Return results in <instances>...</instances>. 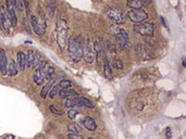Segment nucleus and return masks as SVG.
Instances as JSON below:
<instances>
[{
	"label": "nucleus",
	"instance_id": "1",
	"mask_svg": "<svg viewBox=\"0 0 186 139\" xmlns=\"http://www.w3.org/2000/svg\"><path fill=\"white\" fill-rule=\"evenodd\" d=\"M67 49L73 62H80L83 57L84 44L81 36H72L67 41Z\"/></svg>",
	"mask_w": 186,
	"mask_h": 139
},
{
	"label": "nucleus",
	"instance_id": "2",
	"mask_svg": "<svg viewBox=\"0 0 186 139\" xmlns=\"http://www.w3.org/2000/svg\"><path fill=\"white\" fill-rule=\"evenodd\" d=\"M67 33H69V30H67V22L60 19L58 21L57 26H56V36H57L58 45L62 50L64 49V47L67 46V38H69Z\"/></svg>",
	"mask_w": 186,
	"mask_h": 139
},
{
	"label": "nucleus",
	"instance_id": "3",
	"mask_svg": "<svg viewBox=\"0 0 186 139\" xmlns=\"http://www.w3.org/2000/svg\"><path fill=\"white\" fill-rule=\"evenodd\" d=\"M134 32L143 36H152L154 35V24L148 22H142L135 24L133 27Z\"/></svg>",
	"mask_w": 186,
	"mask_h": 139
},
{
	"label": "nucleus",
	"instance_id": "4",
	"mask_svg": "<svg viewBox=\"0 0 186 139\" xmlns=\"http://www.w3.org/2000/svg\"><path fill=\"white\" fill-rule=\"evenodd\" d=\"M83 56L85 58L86 62L88 63H93L96 58V53H95V49H94V45L92 41L89 40V38H86L85 44H84V50H83Z\"/></svg>",
	"mask_w": 186,
	"mask_h": 139
},
{
	"label": "nucleus",
	"instance_id": "5",
	"mask_svg": "<svg viewBox=\"0 0 186 139\" xmlns=\"http://www.w3.org/2000/svg\"><path fill=\"white\" fill-rule=\"evenodd\" d=\"M107 15L115 24H123V23H125V19H126L125 14L121 10L117 9V8H110L108 12H107Z\"/></svg>",
	"mask_w": 186,
	"mask_h": 139
},
{
	"label": "nucleus",
	"instance_id": "6",
	"mask_svg": "<svg viewBox=\"0 0 186 139\" xmlns=\"http://www.w3.org/2000/svg\"><path fill=\"white\" fill-rule=\"evenodd\" d=\"M115 38L119 42V45L123 49H129L131 48V41H129V37L127 33L124 31L123 28H117L115 32Z\"/></svg>",
	"mask_w": 186,
	"mask_h": 139
},
{
	"label": "nucleus",
	"instance_id": "7",
	"mask_svg": "<svg viewBox=\"0 0 186 139\" xmlns=\"http://www.w3.org/2000/svg\"><path fill=\"white\" fill-rule=\"evenodd\" d=\"M127 17L134 23H142L148 19V14L142 9H134L127 12Z\"/></svg>",
	"mask_w": 186,
	"mask_h": 139
},
{
	"label": "nucleus",
	"instance_id": "8",
	"mask_svg": "<svg viewBox=\"0 0 186 139\" xmlns=\"http://www.w3.org/2000/svg\"><path fill=\"white\" fill-rule=\"evenodd\" d=\"M47 64V61H40L39 63V65L35 68V72H34V82L36 83L37 85H42V83L45 81V77H44V71H42V68L44 66Z\"/></svg>",
	"mask_w": 186,
	"mask_h": 139
},
{
	"label": "nucleus",
	"instance_id": "9",
	"mask_svg": "<svg viewBox=\"0 0 186 139\" xmlns=\"http://www.w3.org/2000/svg\"><path fill=\"white\" fill-rule=\"evenodd\" d=\"M135 50L137 52V56H138L142 60H148V59H151V57H152L149 50H148L145 46L140 45V44H137V45L135 46Z\"/></svg>",
	"mask_w": 186,
	"mask_h": 139
},
{
	"label": "nucleus",
	"instance_id": "10",
	"mask_svg": "<svg viewBox=\"0 0 186 139\" xmlns=\"http://www.w3.org/2000/svg\"><path fill=\"white\" fill-rule=\"evenodd\" d=\"M151 3V0H129L127 7L131 9H142L144 7H147Z\"/></svg>",
	"mask_w": 186,
	"mask_h": 139
},
{
	"label": "nucleus",
	"instance_id": "11",
	"mask_svg": "<svg viewBox=\"0 0 186 139\" xmlns=\"http://www.w3.org/2000/svg\"><path fill=\"white\" fill-rule=\"evenodd\" d=\"M7 68H8V59L5 56V51L2 48H0V72L1 74L5 75Z\"/></svg>",
	"mask_w": 186,
	"mask_h": 139
},
{
	"label": "nucleus",
	"instance_id": "12",
	"mask_svg": "<svg viewBox=\"0 0 186 139\" xmlns=\"http://www.w3.org/2000/svg\"><path fill=\"white\" fill-rule=\"evenodd\" d=\"M31 26L32 30L34 31V33L36 34L37 36H42L45 34V32L41 30L39 24H38V20H37V17L35 15L31 16Z\"/></svg>",
	"mask_w": 186,
	"mask_h": 139
},
{
	"label": "nucleus",
	"instance_id": "13",
	"mask_svg": "<svg viewBox=\"0 0 186 139\" xmlns=\"http://www.w3.org/2000/svg\"><path fill=\"white\" fill-rule=\"evenodd\" d=\"M83 125L85 126V128L90 130V132H94V130H96V128H97V125H96L95 120L93 118H90V116H86L85 119L83 120Z\"/></svg>",
	"mask_w": 186,
	"mask_h": 139
},
{
	"label": "nucleus",
	"instance_id": "14",
	"mask_svg": "<svg viewBox=\"0 0 186 139\" xmlns=\"http://www.w3.org/2000/svg\"><path fill=\"white\" fill-rule=\"evenodd\" d=\"M53 85H55V79H53V78H50L49 82L47 83L46 85L42 87V89H41L40 96L42 97V98H46L47 96H48V93H49V91H50V89L52 88Z\"/></svg>",
	"mask_w": 186,
	"mask_h": 139
},
{
	"label": "nucleus",
	"instance_id": "15",
	"mask_svg": "<svg viewBox=\"0 0 186 139\" xmlns=\"http://www.w3.org/2000/svg\"><path fill=\"white\" fill-rule=\"evenodd\" d=\"M80 103V97L76 96V97H67L65 100H64V107L67 108H73L75 105H78Z\"/></svg>",
	"mask_w": 186,
	"mask_h": 139
},
{
	"label": "nucleus",
	"instance_id": "16",
	"mask_svg": "<svg viewBox=\"0 0 186 139\" xmlns=\"http://www.w3.org/2000/svg\"><path fill=\"white\" fill-rule=\"evenodd\" d=\"M58 95L61 97V98H67V97H76L78 96L76 91H74L72 89H60Z\"/></svg>",
	"mask_w": 186,
	"mask_h": 139
},
{
	"label": "nucleus",
	"instance_id": "17",
	"mask_svg": "<svg viewBox=\"0 0 186 139\" xmlns=\"http://www.w3.org/2000/svg\"><path fill=\"white\" fill-rule=\"evenodd\" d=\"M42 71H44V77H45V79L49 81L50 78H52V75L55 74V67L46 64L44 66V68H42Z\"/></svg>",
	"mask_w": 186,
	"mask_h": 139
},
{
	"label": "nucleus",
	"instance_id": "18",
	"mask_svg": "<svg viewBox=\"0 0 186 139\" xmlns=\"http://www.w3.org/2000/svg\"><path fill=\"white\" fill-rule=\"evenodd\" d=\"M18 64H19V68L21 71H24L26 67V60H25V54L23 52L19 51L18 52Z\"/></svg>",
	"mask_w": 186,
	"mask_h": 139
},
{
	"label": "nucleus",
	"instance_id": "19",
	"mask_svg": "<svg viewBox=\"0 0 186 139\" xmlns=\"http://www.w3.org/2000/svg\"><path fill=\"white\" fill-rule=\"evenodd\" d=\"M7 12H8L9 17H10L11 26L16 27V24H18V17H16V12H14V8H7Z\"/></svg>",
	"mask_w": 186,
	"mask_h": 139
},
{
	"label": "nucleus",
	"instance_id": "20",
	"mask_svg": "<svg viewBox=\"0 0 186 139\" xmlns=\"http://www.w3.org/2000/svg\"><path fill=\"white\" fill-rule=\"evenodd\" d=\"M103 73H104V76L108 79H112L113 75H112V71H111V66L108 63V60L104 58V63H103Z\"/></svg>",
	"mask_w": 186,
	"mask_h": 139
},
{
	"label": "nucleus",
	"instance_id": "21",
	"mask_svg": "<svg viewBox=\"0 0 186 139\" xmlns=\"http://www.w3.org/2000/svg\"><path fill=\"white\" fill-rule=\"evenodd\" d=\"M18 65H16V61H12L8 64V68H7V73H9V75L10 76H14V75H16L18 74Z\"/></svg>",
	"mask_w": 186,
	"mask_h": 139
},
{
	"label": "nucleus",
	"instance_id": "22",
	"mask_svg": "<svg viewBox=\"0 0 186 139\" xmlns=\"http://www.w3.org/2000/svg\"><path fill=\"white\" fill-rule=\"evenodd\" d=\"M35 52L34 50H28L27 51V56H25L26 65L28 67L33 66V62H34V58H35Z\"/></svg>",
	"mask_w": 186,
	"mask_h": 139
},
{
	"label": "nucleus",
	"instance_id": "23",
	"mask_svg": "<svg viewBox=\"0 0 186 139\" xmlns=\"http://www.w3.org/2000/svg\"><path fill=\"white\" fill-rule=\"evenodd\" d=\"M67 130H70L73 134H81L82 133V128L81 126L78 125L76 123H71L67 125Z\"/></svg>",
	"mask_w": 186,
	"mask_h": 139
},
{
	"label": "nucleus",
	"instance_id": "24",
	"mask_svg": "<svg viewBox=\"0 0 186 139\" xmlns=\"http://www.w3.org/2000/svg\"><path fill=\"white\" fill-rule=\"evenodd\" d=\"M55 12H56V5H55V2L51 1L49 5H47V14H48V17L51 20L53 19V16H55Z\"/></svg>",
	"mask_w": 186,
	"mask_h": 139
},
{
	"label": "nucleus",
	"instance_id": "25",
	"mask_svg": "<svg viewBox=\"0 0 186 139\" xmlns=\"http://www.w3.org/2000/svg\"><path fill=\"white\" fill-rule=\"evenodd\" d=\"M94 49H95V53H97V57H98V59L100 57H102V56H103V49H102L101 44H100L98 40L95 41V44H94Z\"/></svg>",
	"mask_w": 186,
	"mask_h": 139
},
{
	"label": "nucleus",
	"instance_id": "26",
	"mask_svg": "<svg viewBox=\"0 0 186 139\" xmlns=\"http://www.w3.org/2000/svg\"><path fill=\"white\" fill-rule=\"evenodd\" d=\"M78 104H81V105H84V107H86V108H89V109H93L95 105L93 104V102L90 101V100H88L87 98H84V97H80V103Z\"/></svg>",
	"mask_w": 186,
	"mask_h": 139
},
{
	"label": "nucleus",
	"instance_id": "27",
	"mask_svg": "<svg viewBox=\"0 0 186 139\" xmlns=\"http://www.w3.org/2000/svg\"><path fill=\"white\" fill-rule=\"evenodd\" d=\"M106 45H107V48L110 52H115V49H117V45L113 40H111L110 38H106Z\"/></svg>",
	"mask_w": 186,
	"mask_h": 139
},
{
	"label": "nucleus",
	"instance_id": "28",
	"mask_svg": "<svg viewBox=\"0 0 186 139\" xmlns=\"http://www.w3.org/2000/svg\"><path fill=\"white\" fill-rule=\"evenodd\" d=\"M58 85L60 86V89H70L71 86H72V83L70 82L69 79H62Z\"/></svg>",
	"mask_w": 186,
	"mask_h": 139
},
{
	"label": "nucleus",
	"instance_id": "29",
	"mask_svg": "<svg viewBox=\"0 0 186 139\" xmlns=\"http://www.w3.org/2000/svg\"><path fill=\"white\" fill-rule=\"evenodd\" d=\"M37 20H38V24H39V26H40V28L45 32L47 23H46V20H45V15H44V13H40V16H39Z\"/></svg>",
	"mask_w": 186,
	"mask_h": 139
},
{
	"label": "nucleus",
	"instance_id": "30",
	"mask_svg": "<svg viewBox=\"0 0 186 139\" xmlns=\"http://www.w3.org/2000/svg\"><path fill=\"white\" fill-rule=\"evenodd\" d=\"M59 90H60V86L59 85H53L52 86V88L50 89V91H49V96H50V98H55L56 96L58 95V93H59Z\"/></svg>",
	"mask_w": 186,
	"mask_h": 139
},
{
	"label": "nucleus",
	"instance_id": "31",
	"mask_svg": "<svg viewBox=\"0 0 186 139\" xmlns=\"http://www.w3.org/2000/svg\"><path fill=\"white\" fill-rule=\"evenodd\" d=\"M112 67L117 68V70H122L123 68V63L121 60H113L112 61Z\"/></svg>",
	"mask_w": 186,
	"mask_h": 139
},
{
	"label": "nucleus",
	"instance_id": "32",
	"mask_svg": "<svg viewBox=\"0 0 186 139\" xmlns=\"http://www.w3.org/2000/svg\"><path fill=\"white\" fill-rule=\"evenodd\" d=\"M12 1H13V5H14V7H16L18 10L20 11L24 10V5H23V2L21 0H12Z\"/></svg>",
	"mask_w": 186,
	"mask_h": 139
},
{
	"label": "nucleus",
	"instance_id": "33",
	"mask_svg": "<svg viewBox=\"0 0 186 139\" xmlns=\"http://www.w3.org/2000/svg\"><path fill=\"white\" fill-rule=\"evenodd\" d=\"M78 112L76 111V110H74V109H71L69 112H67V116H69V119L71 120H74L76 116H78Z\"/></svg>",
	"mask_w": 186,
	"mask_h": 139
},
{
	"label": "nucleus",
	"instance_id": "34",
	"mask_svg": "<svg viewBox=\"0 0 186 139\" xmlns=\"http://www.w3.org/2000/svg\"><path fill=\"white\" fill-rule=\"evenodd\" d=\"M24 26H25L26 32H27L28 34H31V33H32V26H31V24L28 23V20H27V16H25V19H24Z\"/></svg>",
	"mask_w": 186,
	"mask_h": 139
},
{
	"label": "nucleus",
	"instance_id": "35",
	"mask_svg": "<svg viewBox=\"0 0 186 139\" xmlns=\"http://www.w3.org/2000/svg\"><path fill=\"white\" fill-rule=\"evenodd\" d=\"M49 109H50V111H51L52 113L56 114V115H62V114H63V112H62V111H60V110H58L55 105H50V108H49Z\"/></svg>",
	"mask_w": 186,
	"mask_h": 139
},
{
	"label": "nucleus",
	"instance_id": "36",
	"mask_svg": "<svg viewBox=\"0 0 186 139\" xmlns=\"http://www.w3.org/2000/svg\"><path fill=\"white\" fill-rule=\"evenodd\" d=\"M69 139H83V135L81 134H70L67 136Z\"/></svg>",
	"mask_w": 186,
	"mask_h": 139
},
{
	"label": "nucleus",
	"instance_id": "37",
	"mask_svg": "<svg viewBox=\"0 0 186 139\" xmlns=\"http://www.w3.org/2000/svg\"><path fill=\"white\" fill-rule=\"evenodd\" d=\"M171 136H172L171 129L170 128H166V139H171Z\"/></svg>",
	"mask_w": 186,
	"mask_h": 139
},
{
	"label": "nucleus",
	"instance_id": "38",
	"mask_svg": "<svg viewBox=\"0 0 186 139\" xmlns=\"http://www.w3.org/2000/svg\"><path fill=\"white\" fill-rule=\"evenodd\" d=\"M0 27H2V11L0 8Z\"/></svg>",
	"mask_w": 186,
	"mask_h": 139
},
{
	"label": "nucleus",
	"instance_id": "39",
	"mask_svg": "<svg viewBox=\"0 0 186 139\" xmlns=\"http://www.w3.org/2000/svg\"><path fill=\"white\" fill-rule=\"evenodd\" d=\"M3 139H18V138L14 137V136H12V135H8V136H5Z\"/></svg>",
	"mask_w": 186,
	"mask_h": 139
},
{
	"label": "nucleus",
	"instance_id": "40",
	"mask_svg": "<svg viewBox=\"0 0 186 139\" xmlns=\"http://www.w3.org/2000/svg\"><path fill=\"white\" fill-rule=\"evenodd\" d=\"M182 65H183V67H186V62H185V58L184 57L182 58Z\"/></svg>",
	"mask_w": 186,
	"mask_h": 139
},
{
	"label": "nucleus",
	"instance_id": "41",
	"mask_svg": "<svg viewBox=\"0 0 186 139\" xmlns=\"http://www.w3.org/2000/svg\"><path fill=\"white\" fill-rule=\"evenodd\" d=\"M161 21H162V23H163V25H164V27H165V28H168V25H166V23H165L164 17H161Z\"/></svg>",
	"mask_w": 186,
	"mask_h": 139
}]
</instances>
